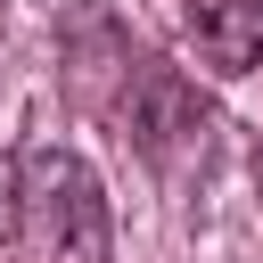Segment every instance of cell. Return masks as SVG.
Returning <instances> with one entry per match:
<instances>
[{
  "label": "cell",
  "instance_id": "cell-3",
  "mask_svg": "<svg viewBox=\"0 0 263 263\" xmlns=\"http://www.w3.org/2000/svg\"><path fill=\"white\" fill-rule=\"evenodd\" d=\"M197 58L214 74H255L263 66V0H189Z\"/></svg>",
  "mask_w": 263,
  "mask_h": 263
},
{
  "label": "cell",
  "instance_id": "cell-2",
  "mask_svg": "<svg viewBox=\"0 0 263 263\" xmlns=\"http://www.w3.org/2000/svg\"><path fill=\"white\" fill-rule=\"evenodd\" d=\"M115 115H123V140H132L148 164H164V173H173V164H189V156L214 140V107H205L173 66H156V58H132Z\"/></svg>",
  "mask_w": 263,
  "mask_h": 263
},
{
  "label": "cell",
  "instance_id": "cell-1",
  "mask_svg": "<svg viewBox=\"0 0 263 263\" xmlns=\"http://www.w3.org/2000/svg\"><path fill=\"white\" fill-rule=\"evenodd\" d=\"M107 255H115V222H107L99 173L74 148H25L0 263H107Z\"/></svg>",
  "mask_w": 263,
  "mask_h": 263
}]
</instances>
